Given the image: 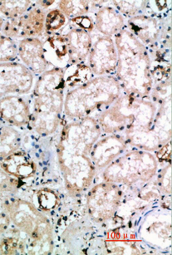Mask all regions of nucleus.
I'll list each match as a JSON object with an SVG mask.
<instances>
[{
	"label": "nucleus",
	"mask_w": 172,
	"mask_h": 255,
	"mask_svg": "<svg viewBox=\"0 0 172 255\" xmlns=\"http://www.w3.org/2000/svg\"><path fill=\"white\" fill-rule=\"evenodd\" d=\"M102 135L95 118L70 120L62 128L57 161L70 195H79L92 186L97 171L90 159V151Z\"/></svg>",
	"instance_id": "obj_1"
},
{
	"label": "nucleus",
	"mask_w": 172,
	"mask_h": 255,
	"mask_svg": "<svg viewBox=\"0 0 172 255\" xmlns=\"http://www.w3.org/2000/svg\"><path fill=\"white\" fill-rule=\"evenodd\" d=\"M113 39L117 51L114 77L122 92L138 98H150L153 81L149 50L127 28Z\"/></svg>",
	"instance_id": "obj_2"
},
{
	"label": "nucleus",
	"mask_w": 172,
	"mask_h": 255,
	"mask_svg": "<svg viewBox=\"0 0 172 255\" xmlns=\"http://www.w3.org/2000/svg\"><path fill=\"white\" fill-rule=\"evenodd\" d=\"M64 68H51L37 77L30 102L29 128L40 136L54 134L62 122L64 108Z\"/></svg>",
	"instance_id": "obj_3"
},
{
	"label": "nucleus",
	"mask_w": 172,
	"mask_h": 255,
	"mask_svg": "<svg viewBox=\"0 0 172 255\" xmlns=\"http://www.w3.org/2000/svg\"><path fill=\"white\" fill-rule=\"evenodd\" d=\"M159 106L151 98L122 95L96 117L102 134H114L122 137L142 132L152 126Z\"/></svg>",
	"instance_id": "obj_4"
},
{
	"label": "nucleus",
	"mask_w": 172,
	"mask_h": 255,
	"mask_svg": "<svg viewBox=\"0 0 172 255\" xmlns=\"http://www.w3.org/2000/svg\"><path fill=\"white\" fill-rule=\"evenodd\" d=\"M122 93L114 76L94 77L65 93L63 115L70 120L96 118Z\"/></svg>",
	"instance_id": "obj_5"
},
{
	"label": "nucleus",
	"mask_w": 172,
	"mask_h": 255,
	"mask_svg": "<svg viewBox=\"0 0 172 255\" xmlns=\"http://www.w3.org/2000/svg\"><path fill=\"white\" fill-rule=\"evenodd\" d=\"M1 209L9 216L13 227L27 243V254L46 255L53 248V228L48 218L33 203L17 197L6 198Z\"/></svg>",
	"instance_id": "obj_6"
},
{
	"label": "nucleus",
	"mask_w": 172,
	"mask_h": 255,
	"mask_svg": "<svg viewBox=\"0 0 172 255\" xmlns=\"http://www.w3.org/2000/svg\"><path fill=\"white\" fill-rule=\"evenodd\" d=\"M158 163L156 156L150 151L140 149L129 150L102 170V179L117 185L147 183L157 175Z\"/></svg>",
	"instance_id": "obj_7"
},
{
	"label": "nucleus",
	"mask_w": 172,
	"mask_h": 255,
	"mask_svg": "<svg viewBox=\"0 0 172 255\" xmlns=\"http://www.w3.org/2000/svg\"><path fill=\"white\" fill-rule=\"evenodd\" d=\"M128 145L152 152L172 140V98L157 108L152 126L147 130L126 138Z\"/></svg>",
	"instance_id": "obj_8"
},
{
	"label": "nucleus",
	"mask_w": 172,
	"mask_h": 255,
	"mask_svg": "<svg viewBox=\"0 0 172 255\" xmlns=\"http://www.w3.org/2000/svg\"><path fill=\"white\" fill-rule=\"evenodd\" d=\"M122 197L119 185L103 180L92 186L87 192V214L95 222H107L117 213Z\"/></svg>",
	"instance_id": "obj_9"
},
{
	"label": "nucleus",
	"mask_w": 172,
	"mask_h": 255,
	"mask_svg": "<svg viewBox=\"0 0 172 255\" xmlns=\"http://www.w3.org/2000/svg\"><path fill=\"white\" fill-rule=\"evenodd\" d=\"M167 19L163 20L160 17L142 14L128 18L127 29L149 50V48H164L167 41V31H171V26L167 27Z\"/></svg>",
	"instance_id": "obj_10"
},
{
	"label": "nucleus",
	"mask_w": 172,
	"mask_h": 255,
	"mask_svg": "<svg viewBox=\"0 0 172 255\" xmlns=\"http://www.w3.org/2000/svg\"><path fill=\"white\" fill-rule=\"evenodd\" d=\"M35 76L22 63H0V98L29 94L34 87Z\"/></svg>",
	"instance_id": "obj_11"
},
{
	"label": "nucleus",
	"mask_w": 172,
	"mask_h": 255,
	"mask_svg": "<svg viewBox=\"0 0 172 255\" xmlns=\"http://www.w3.org/2000/svg\"><path fill=\"white\" fill-rule=\"evenodd\" d=\"M46 13L47 10L34 2L29 10L19 18L5 19L0 33L12 40L38 38L44 33Z\"/></svg>",
	"instance_id": "obj_12"
},
{
	"label": "nucleus",
	"mask_w": 172,
	"mask_h": 255,
	"mask_svg": "<svg viewBox=\"0 0 172 255\" xmlns=\"http://www.w3.org/2000/svg\"><path fill=\"white\" fill-rule=\"evenodd\" d=\"M87 62L95 77L113 76L117 65V51L113 38L101 35L93 39Z\"/></svg>",
	"instance_id": "obj_13"
},
{
	"label": "nucleus",
	"mask_w": 172,
	"mask_h": 255,
	"mask_svg": "<svg viewBox=\"0 0 172 255\" xmlns=\"http://www.w3.org/2000/svg\"><path fill=\"white\" fill-rule=\"evenodd\" d=\"M127 147V140L121 135L105 134L92 145L90 159L97 172L102 171L115 159L126 152Z\"/></svg>",
	"instance_id": "obj_14"
},
{
	"label": "nucleus",
	"mask_w": 172,
	"mask_h": 255,
	"mask_svg": "<svg viewBox=\"0 0 172 255\" xmlns=\"http://www.w3.org/2000/svg\"><path fill=\"white\" fill-rule=\"evenodd\" d=\"M0 119L5 125L24 129L31 122L30 102L24 96H7L0 98Z\"/></svg>",
	"instance_id": "obj_15"
},
{
	"label": "nucleus",
	"mask_w": 172,
	"mask_h": 255,
	"mask_svg": "<svg viewBox=\"0 0 172 255\" xmlns=\"http://www.w3.org/2000/svg\"><path fill=\"white\" fill-rule=\"evenodd\" d=\"M17 46L20 63L27 67L35 77L42 75L51 68L45 58L42 38L38 37L21 39L17 42Z\"/></svg>",
	"instance_id": "obj_16"
},
{
	"label": "nucleus",
	"mask_w": 172,
	"mask_h": 255,
	"mask_svg": "<svg viewBox=\"0 0 172 255\" xmlns=\"http://www.w3.org/2000/svg\"><path fill=\"white\" fill-rule=\"evenodd\" d=\"M66 31L62 33L67 41L69 64L83 63L87 62L92 48L93 38L91 33L72 26L65 27Z\"/></svg>",
	"instance_id": "obj_17"
},
{
	"label": "nucleus",
	"mask_w": 172,
	"mask_h": 255,
	"mask_svg": "<svg viewBox=\"0 0 172 255\" xmlns=\"http://www.w3.org/2000/svg\"><path fill=\"white\" fill-rule=\"evenodd\" d=\"M0 167L12 177L21 180L32 179L37 173V164L24 150H17L0 162Z\"/></svg>",
	"instance_id": "obj_18"
},
{
	"label": "nucleus",
	"mask_w": 172,
	"mask_h": 255,
	"mask_svg": "<svg viewBox=\"0 0 172 255\" xmlns=\"http://www.w3.org/2000/svg\"><path fill=\"white\" fill-rule=\"evenodd\" d=\"M94 29L102 36L113 38L126 28L125 18L112 5L101 6L94 16Z\"/></svg>",
	"instance_id": "obj_19"
},
{
	"label": "nucleus",
	"mask_w": 172,
	"mask_h": 255,
	"mask_svg": "<svg viewBox=\"0 0 172 255\" xmlns=\"http://www.w3.org/2000/svg\"><path fill=\"white\" fill-rule=\"evenodd\" d=\"M46 34L42 43L47 63L52 68H67L69 64V56L64 35L58 32Z\"/></svg>",
	"instance_id": "obj_20"
},
{
	"label": "nucleus",
	"mask_w": 172,
	"mask_h": 255,
	"mask_svg": "<svg viewBox=\"0 0 172 255\" xmlns=\"http://www.w3.org/2000/svg\"><path fill=\"white\" fill-rule=\"evenodd\" d=\"M22 134L17 128L3 125L0 128V162L21 149Z\"/></svg>",
	"instance_id": "obj_21"
},
{
	"label": "nucleus",
	"mask_w": 172,
	"mask_h": 255,
	"mask_svg": "<svg viewBox=\"0 0 172 255\" xmlns=\"http://www.w3.org/2000/svg\"><path fill=\"white\" fill-rule=\"evenodd\" d=\"M95 76L87 63L70 64L64 68V82L66 90H70L87 83Z\"/></svg>",
	"instance_id": "obj_22"
},
{
	"label": "nucleus",
	"mask_w": 172,
	"mask_h": 255,
	"mask_svg": "<svg viewBox=\"0 0 172 255\" xmlns=\"http://www.w3.org/2000/svg\"><path fill=\"white\" fill-rule=\"evenodd\" d=\"M57 8L64 14L67 20L87 15L91 10V1L62 0L57 3Z\"/></svg>",
	"instance_id": "obj_23"
},
{
	"label": "nucleus",
	"mask_w": 172,
	"mask_h": 255,
	"mask_svg": "<svg viewBox=\"0 0 172 255\" xmlns=\"http://www.w3.org/2000/svg\"><path fill=\"white\" fill-rule=\"evenodd\" d=\"M33 2L30 0L24 1H8L1 0L0 1V14L4 19H12L19 18L27 13L31 7L33 5Z\"/></svg>",
	"instance_id": "obj_24"
},
{
	"label": "nucleus",
	"mask_w": 172,
	"mask_h": 255,
	"mask_svg": "<svg viewBox=\"0 0 172 255\" xmlns=\"http://www.w3.org/2000/svg\"><path fill=\"white\" fill-rule=\"evenodd\" d=\"M112 5L124 18H131L146 14L148 1H112Z\"/></svg>",
	"instance_id": "obj_25"
},
{
	"label": "nucleus",
	"mask_w": 172,
	"mask_h": 255,
	"mask_svg": "<svg viewBox=\"0 0 172 255\" xmlns=\"http://www.w3.org/2000/svg\"><path fill=\"white\" fill-rule=\"evenodd\" d=\"M67 18L58 8L47 11L45 17L44 32L46 33H57L67 25Z\"/></svg>",
	"instance_id": "obj_26"
},
{
	"label": "nucleus",
	"mask_w": 172,
	"mask_h": 255,
	"mask_svg": "<svg viewBox=\"0 0 172 255\" xmlns=\"http://www.w3.org/2000/svg\"><path fill=\"white\" fill-rule=\"evenodd\" d=\"M22 185L21 180L12 177L0 167V195H15Z\"/></svg>",
	"instance_id": "obj_27"
},
{
	"label": "nucleus",
	"mask_w": 172,
	"mask_h": 255,
	"mask_svg": "<svg viewBox=\"0 0 172 255\" xmlns=\"http://www.w3.org/2000/svg\"><path fill=\"white\" fill-rule=\"evenodd\" d=\"M17 58L16 41L7 38L0 33V63L14 61Z\"/></svg>",
	"instance_id": "obj_28"
},
{
	"label": "nucleus",
	"mask_w": 172,
	"mask_h": 255,
	"mask_svg": "<svg viewBox=\"0 0 172 255\" xmlns=\"http://www.w3.org/2000/svg\"><path fill=\"white\" fill-rule=\"evenodd\" d=\"M36 200L39 206L38 209L41 208V210L48 211L52 210L57 205V196L54 191L49 188H42L36 194Z\"/></svg>",
	"instance_id": "obj_29"
},
{
	"label": "nucleus",
	"mask_w": 172,
	"mask_h": 255,
	"mask_svg": "<svg viewBox=\"0 0 172 255\" xmlns=\"http://www.w3.org/2000/svg\"><path fill=\"white\" fill-rule=\"evenodd\" d=\"M157 185L162 192L171 195L172 194V165L165 166L159 172L157 178Z\"/></svg>",
	"instance_id": "obj_30"
},
{
	"label": "nucleus",
	"mask_w": 172,
	"mask_h": 255,
	"mask_svg": "<svg viewBox=\"0 0 172 255\" xmlns=\"http://www.w3.org/2000/svg\"><path fill=\"white\" fill-rule=\"evenodd\" d=\"M69 22L71 25L86 31L87 33H92L94 30V21L88 15L73 18Z\"/></svg>",
	"instance_id": "obj_31"
},
{
	"label": "nucleus",
	"mask_w": 172,
	"mask_h": 255,
	"mask_svg": "<svg viewBox=\"0 0 172 255\" xmlns=\"http://www.w3.org/2000/svg\"><path fill=\"white\" fill-rule=\"evenodd\" d=\"M171 157H172V140H169L168 142L162 145V147L157 150V155H156L158 162L168 161L171 163Z\"/></svg>",
	"instance_id": "obj_32"
},
{
	"label": "nucleus",
	"mask_w": 172,
	"mask_h": 255,
	"mask_svg": "<svg viewBox=\"0 0 172 255\" xmlns=\"http://www.w3.org/2000/svg\"><path fill=\"white\" fill-rule=\"evenodd\" d=\"M11 220L9 216L4 210H0V238L2 237L6 234L7 230L10 228Z\"/></svg>",
	"instance_id": "obj_33"
},
{
	"label": "nucleus",
	"mask_w": 172,
	"mask_h": 255,
	"mask_svg": "<svg viewBox=\"0 0 172 255\" xmlns=\"http://www.w3.org/2000/svg\"><path fill=\"white\" fill-rule=\"evenodd\" d=\"M57 1L55 0H51V1H35V3L37 6H39L40 8H42L44 10H47V8H49L50 6L54 4Z\"/></svg>",
	"instance_id": "obj_34"
},
{
	"label": "nucleus",
	"mask_w": 172,
	"mask_h": 255,
	"mask_svg": "<svg viewBox=\"0 0 172 255\" xmlns=\"http://www.w3.org/2000/svg\"><path fill=\"white\" fill-rule=\"evenodd\" d=\"M5 19L2 18V16L0 15V31L2 29V25H3V23H4Z\"/></svg>",
	"instance_id": "obj_35"
},
{
	"label": "nucleus",
	"mask_w": 172,
	"mask_h": 255,
	"mask_svg": "<svg viewBox=\"0 0 172 255\" xmlns=\"http://www.w3.org/2000/svg\"><path fill=\"white\" fill-rule=\"evenodd\" d=\"M2 125H3V123H2V121H1V119H0V128H1Z\"/></svg>",
	"instance_id": "obj_36"
},
{
	"label": "nucleus",
	"mask_w": 172,
	"mask_h": 255,
	"mask_svg": "<svg viewBox=\"0 0 172 255\" xmlns=\"http://www.w3.org/2000/svg\"><path fill=\"white\" fill-rule=\"evenodd\" d=\"M0 207H1V203H0ZM1 210V209H0Z\"/></svg>",
	"instance_id": "obj_37"
}]
</instances>
